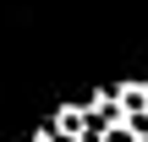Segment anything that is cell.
I'll list each match as a JSON object with an SVG mask.
<instances>
[{"mask_svg": "<svg viewBox=\"0 0 148 142\" xmlns=\"http://www.w3.org/2000/svg\"><path fill=\"white\" fill-rule=\"evenodd\" d=\"M110 142H132V131H115V137H110Z\"/></svg>", "mask_w": 148, "mask_h": 142, "instance_id": "cell-1", "label": "cell"}]
</instances>
